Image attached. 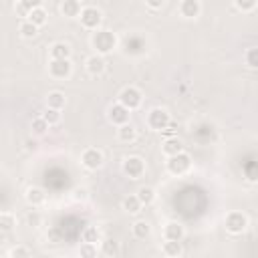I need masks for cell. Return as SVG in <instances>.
Returning <instances> with one entry per match:
<instances>
[{
    "label": "cell",
    "instance_id": "14",
    "mask_svg": "<svg viewBox=\"0 0 258 258\" xmlns=\"http://www.w3.org/2000/svg\"><path fill=\"white\" fill-rule=\"evenodd\" d=\"M105 64H107V62H105V58H103L101 54H93V56L87 58V71H89L91 75H95V77L105 71Z\"/></svg>",
    "mask_w": 258,
    "mask_h": 258
},
{
    "label": "cell",
    "instance_id": "36",
    "mask_svg": "<svg viewBox=\"0 0 258 258\" xmlns=\"http://www.w3.org/2000/svg\"><path fill=\"white\" fill-rule=\"evenodd\" d=\"M10 258H30V252L24 246H14L10 250Z\"/></svg>",
    "mask_w": 258,
    "mask_h": 258
},
{
    "label": "cell",
    "instance_id": "26",
    "mask_svg": "<svg viewBox=\"0 0 258 258\" xmlns=\"http://www.w3.org/2000/svg\"><path fill=\"white\" fill-rule=\"evenodd\" d=\"M143 50V40L137 38V36H131L125 40V52H131V54H137Z\"/></svg>",
    "mask_w": 258,
    "mask_h": 258
},
{
    "label": "cell",
    "instance_id": "19",
    "mask_svg": "<svg viewBox=\"0 0 258 258\" xmlns=\"http://www.w3.org/2000/svg\"><path fill=\"white\" fill-rule=\"evenodd\" d=\"M137 198H139V202H141L143 206H149V204H153V200H155V189L149 187V185H143V187L137 189Z\"/></svg>",
    "mask_w": 258,
    "mask_h": 258
},
{
    "label": "cell",
    "instance_id": "39",
    "mask_svg": "<svg viewBox=\"0 0 258 258\" xmlns=\"http://www.w3.org/2000/svg\"><path fill=\"white\" fill-rule=\"evenodd\" d=\"M26 149H36V141H26Z\"/></svg>",
    "mask_w": 258,
    "mask_h": 258
},
{
    "label": "cell",
    "instance_id": "8",
    "mask_svg": "<svg viewBox=\"0 0 258 258\" xmlns=\"http://www.w3.org/2000/svg\"><path fill=\"white\" fill-rule=\"evenodd\" d=\"M123 171H125L129 177L137 179V177H141V175H143V171H145V163H143V159H141V157H137V155L127 157V159L123 161Z\"/></svg>",
    "mask_w": 258,
    "mask_h": 258
},
{
    "label": "cell",
    "instance_id": "9",
    "mask_svg": "<svg viewBox=\"0 0 258 258\" xmlns=\"http://www.w3.org/2000/svg\"><path fill=\"white\" fill-rule=\"evenodd\" d=\"M48 75L52 79H67L71 75V60H54V58H50Z\"/></svg>",
    "mask_w": 258,
    "mask_h": 258
},
{
    "label": "cell",
    "instance_id": "11",
    "mask_svg": "<svg viewBox=\"0 0 258 258\" xmlns=\"http://www.w3.org/2000/svg\"><path fill=\"white\" fill-rule=\"evenodd\" d=\"M202 10V4L198 0H183L179 2V14L185 16V18H196Z\"/></svg>",
    "mask_w": 258,
    "mask_h": 258
},
{
    "label": "cell",
    "instance_id": "16",
    "mask_svg": "<svg viewBox=\"0 0 258 258\" xmlns=\"http://www.w3.org/2000/svg\"><path fill=\"white\" fill-rule=\"evenodd\" d=\"M60 12H62L64 16L75 18V16H81L83 8H81V2H77V0H64V2L60 4Z\"/></svg>",
    "mask_w": 258,
    "mask_h": 258
},
{
    "label": "cell",
    "instance_id": "13",
    "mask_svg": "<svg viewBox=\"0 0 258 258\" xmlns=\"http://www.w3.org/2000/svg\"><path fill=\"white\" fill-rule=\"evenodd\" d=\"M71 56V46L67 42H54L50 46V58L54 60H69Z\"/></svg>",
    "mask_w": 258,
    "mask_h": 258
},
{
    "label": "cell",
    "instance_id": "3",
    "mask_svg": "<svg viewBox=\"0 0 258 258\" xmlns=\"http://www.w3.org/2000/svg\"><path fill=\"white\" fill-rule=\"evenodd\" d=\"M141 101H143L141 91L135 89V87H125V89H121V93H119V103H121L125 109H129V111L137 109V107L141 105Z\"/></svg>",
    "mask_w": 258,
    "mask_h": 258
},
{
    "label": "cell",
    "instance_id": "27",
    "mask_svg": "<svg viewBox=\"0 0 258 258\" xmlns=\"http://www.w3.org/2000/svg\"><path fill=\"white\" fill-rule=\"evenodd\" d=\"M81 238H83V242L85 244H95V242H99V230L95 228V226H87L85 230H83V234H81Z\"/></svg>",
    "mask_w": 258,
    "mask_h": 258
},
{
    "label": "cell",
    "instance_id": "38",
    "mask_svg": "<svg viewBox=\"0 0 258 258\" xmlns=\"http://www.w3.org/2000/svg\"><path fill=\"white\" fill-rule=\"evenodd\" d=\"M147 6H149V8H153V10H157V8H161V6H163V2H161V0H149V2H147Z\"/></svg>",
    "mask_w": 258,
    "mask_h": 258
},
{
    "label": "cell",
    "instance_id": "7",
    "mask_svg": "<svg viewBox=\"0 0 258 258\" xmlns=\"http://www.w3.org/2000/svg\"><path fill=\"white\" fill-rule=\"evenodd\" d=\"M81 163H83L87 169H99V167L103 165V153H101L99 149H95V147H89V149L83 151Z\"/></svg>",
    "mask_w": 258,
    "mask_h": 258
},
{
    "label": "cell",
    "instance_id": "20",
    "mask_svg": "<svg viewBox=\"0 0 258 258\" xmlns=\"http://www.w3.org/2000/svg\"><path fill=\"white\" fill-rule=\"evenodd\" d=\"M149 234H151V226H149L145 220H137V222L133 224V236H135V238L143 240V238H147Z\"/></svg>",
    "mask_w": 258,
    "mask_h": 258
},
{
    "label": "cell",
    "instance_id": "18",
    "mask_svg": "<svg viewBox=\"0 0 258 258\" xmlns=\"http://www.w3.org/2000/svg\"><path fill=\"white\" fill-rule=\"evenodd\" d=\"M24 198H26V202H28L30 206H40V204L44 202V191H42L40 187H28Z\"/></svg>",
    "mask_w": 258,
    "mask_h": 258
},
{
    "label": "cell",
    "instance_id": "37",
    "mask_svg": "<svg viewBox=\"0 0 258 258\" xmlns=\"http://www.w3.org/2000/svg\"><path fill=\"white\" fill-rule=\"evenodd\" d=\"M175 129H177V125H175L173 121H171V123H169V125L163 129V133L167 135V139H169V137H175V135H173V133H175Z\"/></svg>",
    "mask_w": 258,
    "mask_h": 258
},
{
    "label": "cell",
    "instance_id": "28",
    "mask_svg": "<svg viewBox=\"0 0 258 258\" xmlns=\"http://www.w3.org/2000/svg\"><path fill=\"white\" fill-rule=\"evenodd\" d=\"M79 258H97V244H81Z\"/></svg>",
    "mask_w": 258,
    "mask_h": 258
},
{
    "label": "cell",
    "instance_id": "22",
    "mask_svg": "<svg viewBox=\"0 0 258 258\" xmlns=\"http://www.w3.org/2000/svg\"><path fill=\"white\" fill-rule=\"evenodd\" d=\"M141 202H139V198H137V194L135 196H127L125 200H123V210L125 212H129V214H137L139 210H141Z\"/></svg>",
    "mask_w": 258,
    "mask_h": 258
},
{
    "label": "cell",
    "instance_id": "31",
    "mask_svg": "<svg viewBox=\"0 0 258 258\" xmlns=\"http://www.w3.org/2000/svg\"><path fill=\"white\" fill-rule=\"evenodd\" d=\"M246 64L252 69H258V46L246 50Z\"/></svg>",
    "mask_w": 258,
    "mask_h": 258
},
{
    "label": "cell",
    "instance_id": "32",
    "mask_svg": "<svg viewBox=\"0 0 258 258\" xmlns=\"http://www.w3.org/2000/svg\"><path fill=\"white\" fill-rule=\"evenodd\" d=\"M46 129H48V123H46L42 117H36V119H32V131H34L36 135H42Z\"/></svg>",
    "mask_w": 258,
    "mask_h": 258
},
{
    "label": "cell",
    "instance_id": "35",
    "mask_svg": "<svg viewBox=\"0 0 258 258\" xmlns=\"http://www.w3.org/2000/svg\"><path fill=\"white\" fill-rule=\"evenodd\" d=\"M244 171H246V177H248V179L256 181V179H258V161H252V163H248V165L244 167Z\"/></svg>",
    "mask_w": 258,
    "mask_h": 258
},
{
    "label": "cell",
    "instance_id": "4",
    "mask_svg": "<svg viewBox=\"0 0 258 258\" xmlns=\"http://www.w3.org/2000/svg\"><path fill=\"white\" fill-rule=\"evenodd\" d=\"M169 123H171V119H169V113H167L165 109L155 107V109H151V111L147 113V125H149L153 131H163Z\"/></svg>",
    "mask_w": 258,
    "mask_h": 258
},
{
    "label": "cell",
    "instance_id": "5",
    "mask_svg": "<svg viewBox=\"0 0 258 258\" xmlns=\"http://www.w3.org/2000/svg\"><path fill=\"white\" fill-rule=\"evenodd\" d=\"M79 18H81V24H83L85 28H89V30H97L99 24H101V20H103L101 10L95 8V6H85Z\"/></svg>",
    "mask_w": 258,
    "mask_h": 258
},
{
    "label": "cell",
    "instance_id": "10",
    "mask_svg": "<svg viewBox=\"0 0 258 258\" xmlns=\"http://www.w3.org/2000/svg\"><path fill=\"white\" fill-rule=\"evenodd\" d=\"M107 117H109V121H111L113 125L123 127V125H127V123H129V109H125L121 103H117V105H113V107L109 109Z\"/></svg>",
    "mask_w": 258,
    "mask_h": 258
},
{
    "label": "cell",
    "instance_id": "15",
    "mask_svg": "<svg viewBox=\"0 0 258 258\" xmlns=\"http://www.w3.org/2000/svg\"><path fill=\"white\" fill-rule=\"evenodd\" d=\"M181 151H183V143H181V139H177V137H169V139H165V143H163V153H165V155L173 157V155H177V153H181Z\"/></svg>",
    "mask_w": 258,
    "mask_h": 258
},
{
    "label": "cell",
    "instance_id": "1",
    "mask_svg": "<svg viewBox=\"0 0 258 258\" xmlns=\"http://www.w3.org/2000/svg\"><path fill=\"white\" fill-rule=\"evenodd\" d=\"M91 44H93V48L97 50V54L103 56V54L111 52V50L117 46V36H115L111 30H97V32H93Z\"/></svg>",
    "mask_w": 258,
    "mask_h": 258
},
{
    "label": "cell",
    "instance_id": "2",
    "mask_svg": "<svg viewBox=\"0 0 258 258\" xmlns=\"http://www.w3.org/2000/svg\"><path fill=\"white\" fill-rule=\"evenodd\" d=\"M189 167H191V157L183 151L167 159V171L173 173V175H183V173L189 171Z\"/></svg>",
    "mask_w": 258,
    "mask_h": 258
},
{
    "label": "cell",
    "instance_id": "21",
    "mask_svg": "<svg viewBox=\"0 0 258 258\" xmlns=\"http://www.w3.org/2000/svg\"><path fill=\"white\" fill-rule=\"evenodd\" d=\"M117 137H119V141H123V143H131V141L135 139V127H133L131 123H127V125L119 127Z\"/></svg>",
    "mask_w": 258,
    "mask_h": 258
},
{
    "label": "cell",
    "instance_id": "24",
    "mask_svg": "<svg viewBox=\"0 0 258 258\" xmlns=\"http://www.w3.org/2000/svg\"><path fill=\"white\" fill-rule=\"evenodd\" d=\"M46 10L42 8V6H38V8H34L32 12H30V16H28V20L32 22V24H36V26H42L44 22H46Z\"/></svg>",
    "mask_w": 258,
    "mask_h": 258
},
{
    "label": "cell",
    "instance_id": "12",
    "mask_svg": "<svg viewBox=\"0 0 258 258\" xmlns=\"http://www.w3.org/2000/svg\"><path fill=\"white\" fill-rule=\"evenodd\" d=\"M163 234H165V240H169V242H181V238H183V226L177 224V222H169L165 226Z\"/></svg>",
    "mask_w": 258,
    "mask_h": 258
},
{
    "label": "cell",
    "instance_id": "23",
    "mask_svg": "<svg viewBox=\"0 0 258 258\" xmlns=\"http://www.w3.org/2000/svg\"><path fill=\"white\" fill-rule=\"evenodd\" d=\"M163 254L167 258H179L181 256V242H165L163 244Z\"/></svg>",
    "mask_w": 258,
    "mask_h": 258
},
{
    "label": "cell",
    "instance_id": "25",
    "mask_svg": "<svg viewBox=\"0 0 258 258\" xmlns=\"http://www.w3.org/2000/svg\"><path fill=\"white\" fill-rule=\"evenodd\" d=\"M18 30H20V34H22L24 38H34V36H36V32H38V26H36V24H32L30 20H24V22H20Z\"/></svg>",
    "mask_w": 258,
    "mask_h": 258
},
{
    "label": "cell",
    "instance_id": "29",
    "mask_svg": "<svg viewBox=\"0 0 258 258\" xmlns=\"http://www.w3.org/2000/svg\"><path fill=\"white\" fill-rule=\"evenodd\" d=\"M12 226H14V216L10 212H2L0 214V228H2V232H10Z\"/></svg>",
    "mask_w": 258,
    "mask_h": 258
},
{
    "label": "cell",
    "instance_id": "30",
    "mask_svg": "<svg viewBox=\"0 0 258 258\" xmlns=\"http://www.w3.org/2000/svg\"><path fill=\"white\" fill-rule=\"evenodd\" d=\"M40 117H42L48 125H56V123L60 121V113H58L56 109H48V107H46V111H44Z\"/></svg>",
    "mask_w": 258,
    "mask_h": 258
},
{
    "label": "cell",
    "instance_id": "6",
    "mask_svg": "<svg viewBox=\"0 0 258 258\" xmlns=\"http://www.w3.org/2000/svg\"><path fill=\"white\" fill-rule=\"evenodd\" d=\"M248 228V218L242 212H230L226 216V230L230 234H242Z\"/></svg>",
    "mask_w": 258,
    "mask_h": 258
},
{
    "label": "cell",
    "instance_id": "17",
    "mask_svg": "<svg viewBox=\"0 0 258 258\" xmlns=\"http://www.w3.org/2000/svg\"><path fill=\"white\" fill-rule=\"evenodd\" d=\"M64 95L60 93V91H52V93H48V97H46V105H48V109H56V111H60L62 107H64Z\"/></svg>",
    "mask_w": 258,
    "mask_h": 258
},
{
    "label": "cell",
    "instance_id": "33",
    "mask_svg": "<svg viewBox=\"0 0 258 258\" xmlns=\"http://www.w3.org/2000/svg\"><path fill=\"white\" fill-rule=\"evenodd\" d=\"M103 252H105L107 256H115V254L119 252V246H117V242H115L113 238L105 240V242H103Z\"/></svg>",
    "mask_w": 258,
    "mask_h": 258
},
{
    "label": "cell",
    "instance_id": "34",
    "mask_svg": "<svg viewBox=\"0 0 258 258\" xmlns=\"http://www.w3.org/2000/svg\"><path fill=\"white\" fill-rule=\"evenodd\" d=\"M234 6L238 8V10H242V12H250V10H254L256 8V0H236L234 2Z\"/></svg>",
    "mask_w": 258,
    "mask_h": 258
}]
</instances>
